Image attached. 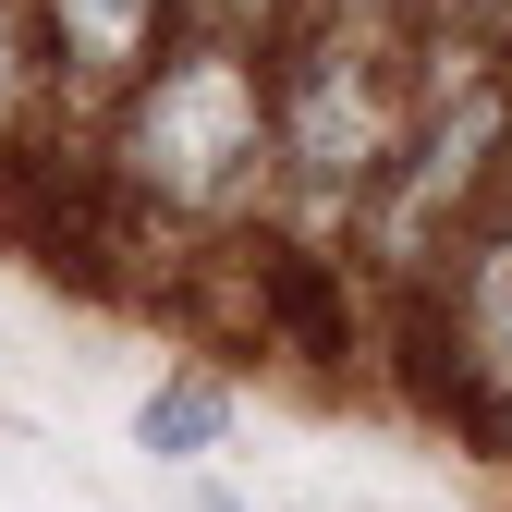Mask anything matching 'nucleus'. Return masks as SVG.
I'll list each match as a JSON object with an SVG mask.
<instances>
[{
  "instance_id": "f257e3e1",
  "label": "nucleus",
  "mask_w": 512,
  "mask_h": 512,
  "mask_svg": "<svg viewBox=\"0 0 512 512\" xmlns=\"http://www.w3.org/2000/svg\"><path fill=\"white\" fill-rule=\"evenodd\" d=\"M98 183L135 220H196L232 232L281 196V86H269V37H220L183 25L98 122Z\"/></svg>"
},
{
  "instance_id": "f03ea898",
  "label": "nucleus",
  "mask_w": 512,
  "mask_h": 512,
  "mask_svg": "<svg viewBox=\"0 0 512 512\" xmlns=\"http://www.w3.org/2000/svg\"><path fill=\"white\" fill-rule=\"evenodd\" d=\"M415 342L439 354V415H452L476 452L512 464V208H488L439 269L415 281Z\"/></svg>"
},
{
  "instance_id": "7ed1b4c3",
  "label": "nucleus",
  "mask_w": 512,
  "mask_h": 512,
  "mask_svg": "<svg viewBox=\"0 0 512 512\" xmlns=\"http://www.w3.org/2000/svg\"><path fill=\"white\" fill-rule=\"evenodd\" d=\"M37 13H49V49H61V86H74V110H110V98L171 49L183 0H37Z\"/></svg>"
},
{
  "instance_id": "20e7f679",
  "label": "nucleus",
  "mask_w": 512,
  "mask_h": 512,
  "mask_svg": "<svg viewBox=\"0 0 512 512\" xmlns=\"http://www.w3.org/2000/svg\"><path fill=\"white\" fill-rule=\"evenodd\" d=\"M74 110V86H61V49H49V13L37 0H0V171H13L49 122Z\"/></svg>"
},
{
  "instance_id": "39448f33",
  "label": "nucleus",
  "mask_w": 512,
  "mask_h": 512,
  "mask_svg": "<svg viewBox=\"0 0 512 512\" xmlns=\"http://www.w3.org/2000/svg\"><path fill=\"white\" fill-rule=\"evenodd\" d=\"M135 439H147L159 464H196V452L232 439V391H220V378H159L147 415H135Z\"/></svg>"
},
{
  "instance_id": "423d86ee",
  "label": "nucleus",
  "mask_w": 512,
  "mask_h": 512,
  "mask_svg": "<svg viewBox=\"0 0 512 512\" xmlns=\"http://www.w3.org/2000/svg\"><path fill=\"white\" fill-rule=\"evenodd\" d=\"M208 512H256V500H208Z\"/></svg>"
}]
</instances>
